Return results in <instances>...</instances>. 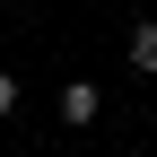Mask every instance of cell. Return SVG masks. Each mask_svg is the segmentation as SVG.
I'll return each mask as SVG.
<instances>
[{"mask_svg":"<svg viewBox=\"0 0 157 157\" xmlns=\"http://www.w3.org/2000/svg\"><path fill=\"white\" fill-rule=\"evenodd\" d=\"M96 105H105L96 78H70V87H61V122H96Z\"/></svg>","mask_w":157,"mask_h":157,"instance_id":"obj_1","label":"cell"},{"mask_svg":"<svg viewBox=\"0 0 157 157\" xmlns=\"http://www.w3.org/2000/svg\"><path fill=\"white\" fill-rule=\"evenodd\" d=\"M131 70L157 78V17H140V26H131Z\"/></svg>","mask_w":157,"mask_h":157,"instance_id":"obj_2","label":"cell"},{"mask_svg":"<svg viewBox=\"0 0 157 157\" xmlns=\"http://www.w3.org/2000/svg\"><path fill=\"white\" fill-rule=\"evenodd\" d=\"M9 105H17V78H9V70H0V113H9Z\"/></svg>","mask_w":157,"mask_h":157,"instance_id":"obj_3","label":"cell"}]
</instances>
